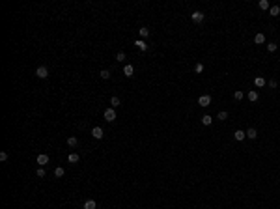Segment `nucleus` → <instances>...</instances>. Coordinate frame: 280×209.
Returning a JSON list of instances; mask_svg holds the SVG:
<instances>
[{
	"label": "nucleus",
	"mask_w": 280,
	"mask_h": 209,
	"mask_svg": "<svg viewBox=\"0 0 280 209\" xmlns=\"http://www.w3.org/2000/svg\"><path fill=\"white\" fill-rule=\"evenodd\" d=\"M204 17H206V15H204L202 11H192V13H191L192 22H202V21H204Z\"/></svg>",
	"instance_id": "obj_4"
},
{
	"label": "nucleus",
	"mask_w": 280,
	"mask_h": 209,
	"mask_svg": "<svg viewBox=\"0 0 280 209\" xmlns=\"http://www.w3.org/2000/svg\"><path fill=\"white\" fill-rule=\"evenodd\" d=\"M125 58H127V56H125V52H123V50H120V52L116 54V60H118V62H123Z\"/></svg>",
	"instance_id": "obj_23"
},
{
	"label": "nucleus",
	"mask_w": 280,
	"mask_h": 209,
	"mask_svg": "<svg viewBox=\"0 0 280 209\" xmlns=\"http://www.w3.org/2000/svg\"><path fill=\"white\" fill-rule=\"evenodd\" d=\"M92 136H93V138H95V140H101V138H103V136H105L103 129H101V127H93V129H92Z\"/></svg>",
	"instance_id": "obj_5"
},
{
	"label": "nucleus",
	"mask_w": 280,
	"mask_h": 209,
	"mask_svg": "<svg viewBox=\"0 0 280 209\" xmlns=\"http://www.w3.org/2000/svg\"><path fill=\"white\" fill-rule=\"evenodd\" d=\"M234 138L237 140V142H241V140H245V138H247V133H245V131H241V129H237V131L234 133Z\"/></svg>",
	"instance_id": "obj_7"
},
{
	"label": "nucleus",
	"mask_w": 280,
	"mask_h": 209,
	"mask_svg": "<svg viewBox=\"0 0 280 209\" xmlns=\"http://www.w3.org/2000/svg\"><path fill=\"white\" fill-rule=\"evenodd\" d=\"M247 97H248V101H252V103H254V101H258V97H260V93L256 92V90H250V92L247 93Z\"/></svg>",
	"instance_id": "obj_8"
},
{
	"label": "nucleus",
	"mask_w": 280,
	"mask_h": 209,
	"mask_svg": "<svg viewBox=\"0 0 280 209\" xmlns=\"http://www.w3.org/2000/svg\"><path fill=\"white\" fill-rule=\"evenodd\" d=\"M256 136H258V131H256V129H254V127H250V129H248V131H247V138H250V140H254V138H256Z\"/></svg>",
	"instance_id": "obj_14"
},
{
	"label": "nucleus",
	"mask_w": 280,
	"mask_h": 209,
	"mask_svg": "<svg viewBox=\"0 0 280 209\" xmlns=\"http://www.w3.org/2000/svg\"><path fill=\"white\" fill-rule=\"evenodd\" d=\"M202 123H204V125H211V123H213V118H211V116H207V114H206V116L202 118Z\"/></svg>",
	"instance_id": "obj_20"
},
{
	"label": "nucleus",
	"mask_w": 280,
	"mask_h": 209,
	"mask_svg": "<svg viewBox=\"0 0 280 209\" xmlns=\"http://www.w3.org/2000/svg\"><path fill=\"white\" fill-rule=\"evenodd\" d=\"M77 144H78L77 136H69V138H67V146H69V148H75Z\"/></svg>",
	"instance_id": "obj_16"
},
{
	"label": "nucleus",
	"mask_w": 280,
	"mask_h": 209,
	"mask_svg": "<svg viewBox=\"0 0 280 209\" xmlns=\"http://www.w3.org/2000/svg\"><path fill=\"white\" fill-rule=\"evenodd\" d=\"M67 161L71 164H75V163H78V161H80V155H78V153H69L67 155Z\"/></svg>",
	"instance_id": "obj_10"
},
{
	"label": "nucleus",
	"mask_w": 280,
	"mask_h": 209,
	"mask_svg": "<svg viewBox=\"0 0 280 209\" xmlns=\"http://www.w3.org/2000/svg\"><path fill=\"white\" fill-rule=\"evenodd\" d=\"M101 78L108 80V78H110V71H108V69H103V71H101Z\"/></svg>",
	"instance_id": "obj_25"
},
{
	"label": "nucleus",
	"mask_w": 280,
	"mask_h": 209,
	"mask_svg": "<svg viewBox=\"0 0 280 209\" xmlns=\"http://www.w3.org/2000/svg\"><path fill=\"white\" fill-rule=\"evenodd\" d=\"M194 71H196V73H202V71H204V64H196L194 65Z\"/></svg>",
	"instance_id": "obj_30"
},
{
	"label": "nucleus",
	"mask_w": 280,
	"mask_h": 209,
	"mask_svg": "<svg viewBox=\"0 0 280 209\" xmlns=\"http://www.w3.org/2000/svg\"><path fill=\"white\" fill-rule=\"evenodd\" d=\"M135 45H136V49H138V50H142V52H146V50H148V45H146V43L142 41V39L135 41Z\"/></svg>",
	"instance_id": "obj_12"
},
{
	"label": "nucleus",
	"mask_w": 280,
	"mask_h": 209,
	"mask_svg": "<svg viewBox=\"0 0 280 209\" xmlns=\"http://www.w3.org/2000/svg\"><path fill=\"white\" fill-rule=\"evenodd\" d=\"M35 77H39V78H47V77H49V69H47L45 65H39V67L35 69Z\"/></svg>",
	"instance_id": "obj_3"
},
{
	"label": "nucleus",
	"mask_w": 280,
	"mask_h": 209,
	"mask_svg": "<svg viewBox=\"0 0 280 209\" xmlns=\"http://www.w3.org/2000/svg\"><path fill=\"white\" fill-rule=\"evenodd\" d=\"M105 120L106 121H114V120H116V108H112V106L106 108L105 110Z\"/></svg>",
	"instance_id": "obj_2"
},
{
	"label": "nucleus",
	"mask_w": 280,
	"mask_h": 209,
	"mask_svg": "<svg viewBox=\"0 0 280 209\" xmlns=\"http://www.w3.org/2000/svg\"><path fill=\"white\" fill-rule=\"evenodd\" d=\"M277 49H278V47H277V43H269V45H267V50H269V52H275Z\"/></svg>",
	"instance_id": "obj_28"
},
{
	"label": "nucleus",
	"mask_w": 280,
	"mask_h": 209,
	"mask_svg": "<svg viewBox=\"0 0 280 209\" xmlns=\"http://www.w3.org/2000/svg\"><path fill=\"white\" fill-rule=\"evenodd\" d=\"M254 43H256V45H262V43H265V34H256V35H254Z\"/></svg>",
	"instance_id": "obj_11"
},
{
	"label": "nucleus",
	"mask_w": 280,
	"mask_h": 209,
	"mask_svg": "<svg viewBox=\"0 0 280 209\" xmlns=\"http://www.w3.org/2000/svg\"><path fill=\"white\" fill-rule=\"evenodd\" d=\"M278 13H280V6H273V7H271V15H273V17H277Z\"/></svg>",
	"instance_id": "obj_24"
},
{
	"label": "nucleus",
	"mask_w": 280,
	"mask_h": 209,
	"mask_svg": "<svg viewBox=\"0 0 280 209\" xmlns=\"http://www.w3.org/2000/svg\"><path fill=\"white\" fill-rule=\"evenodd\" d=\"M198 105L204 106V108H206V106H209L211 105V95H207V93H206V95H200L198 97Z\"/></svg>",
	"instance_id": "obj_1"
},
{
	"label": "nucleus",
	"mask_w": 280,
	"mask_h": 209,
	"mask_svg": "<svg viewBox=\"0 0 280 209\" xmlns=\"http://www.w3.org/2000/svg\"><path fill=\"white\" fill-rule=\"evenodd\" d=\"M123 73H125V77H129V78H131V77H133V73H135V67H133L131 64H127V65L123 67Z\"/></svg>",
	"instance_id": "obj_9"
},
{
	"label": "nucleus",
	"mask_w": 280,
	"mask_h": 209,
	"mask_svg": "<svg viewBox=\"0 0 280 209\" xmlns=\"http://www.w3.org/2000/svg\"><path fill=\"white\" fill-rule=\"evenodd\" d=\"M277 86H278V82L275 80V78H271V80H269V88H277Z\"/></svg>",
	"instance_id": "obj_31"
},
{
	"label": "nucleus",
	"mask_w": 280,
	"mask_h": 209,
	"mask_svg": "<svg viewBox=\"0 0 280 209\" xmlns=\"http://www.w3.org/2000/svg\"><path fill=\"white\" fill-rule=\"evenodd\" d=\"M35 161H37V164H41V166H43V164L49 163V155H47V153H39Z\"/></svg>",
	"instance_id": "obj_6"
},
{
	"label": "nucleus",
	"mask_w": 280,
	"mask_h": 209,
	"mask_svg": "<svg viewBox=\"0 0 280 209\" xmlns=\"http://www.w3.org/2000/svg\"><path fill=\"white\" fill-rule=\"evenodd\" d=\"M217 118H219L220 121H222V120H226V118H228V112H226V110H220V112H219V116H217Z\"/></svg>",
	"instance_id": "obj_26"
},
{
	"label": "nucleus",
	"mask_w": 280,
	"mask_h": 209,
	"mask_svg": "<svg viewBox=\"0 0 280 209\" xmlns=\"http://www.w3.org/2000/svg\"><path fill=\"white\" fill-rule=\"evenodd\" d=\"M254 84H256V88H263V86H265V78H263V77H256Z\"/></svg>",
	"instance_id": "obj_13"
},
{
	"label": "nucleus",
	"mask_w": 280,
	"mask_h": 209,
	"mask_svg": "<svg viewBox=\"0 0 280 209\" xmlns=\"http://www.w3.org/2000/svg\"><path fill=\"white\" fill-rule=\"evenodd\" d=\"M64 174H65V170H64V168H62V166H58L56 170H54V177H62Z\"/></svg>",
	"instance_id": "obj_19"
},
{
	"label": "nucleus",
	"mask_w": 280,
	"mask_h": 209,
	"mask_svg": "<svg viewBox=\"0 0 280 209\" xmlns=\"http://www.w3.org/2000/svg\"><path fill=\"white\" fill-rule=\"evenodd\" d=\"M243 97H245V93H243V92H241V90H237V92H235V93H234V99H235V101H241V99H243Z\"/></svg>",
	"instance_id": "obj_21"
},
{
	"label": "nucleus",
	"mask_w": 280,
	"mask_h": 209,
	"mask_svg": "<svg viewBox=\"0 0 280 209\" xmlns=\"http://www.w3.org/2000/svg\"><path fill=\"white\" fill-rule=\"evenodd\" d=\"M35 174H37V177H45V168H43V166H39L37 170H35Z\"/></svg>",
	"instance_id": "obj_27"
},
{
	"label": "nucleus",
	"mask_w": 280,
	"mask_h": 209,
	"mask_svg": "<svg viewBox=\"0 0 280 209\" xmlns=\"http://www.w3.org/2000/svg\"><path fill=\"white\" fill-rule=\"evenodd\" d=\"M7 157H10V155H7V151H2V153H0V161H2V163H6Z\"/></svg>",
	"instance_id": "obj_29"
},
{
	"label": "nucleus",
	"mask_w": 280,
	"mask_h": 209,
	"mask_svg": "<svg viewBox=\"0 0 280 209\" xmlns=\"http://www.w3.org/2000/svg\"><path fill=\"white\" fill-rule=\"evenodd\" d=\"M110 105H112V108H116V106H120V97H110Z\"/></svg>",
	"instance_id": "obj_18"
},
{
	"label": "nucleus",
	"mask_w": 280,
	"mask_h": 209,
	"mask_svg": "<svg viewBox=\"0 0 280 209\" xmlns=\"http://www.w3.org/2000/svg\"><path fill=\"white\" fill-rule=\"evenodd\" d=\"M95 207H97L95 200H86L84 202V209H95Z\"/></svg>",
	"instance_id": "obj_15"
},
{
	"label": "nucleus",
	"mask_w": 280,
	"mask_h": 209,
	"mask_svg": "<svg viewBox=\"0 0 280 209\" xmlns=\"http://www.w3.org/2000/svg\"><path fill=\"white\" fill-rule=\"evenodd\" d=\"M258 6H260V10H269V0H260Z\"/></svg>",
	"instance_id": "obj_17"
},
{
	"label": "nucleus",
	"mask_w": 280,
	"mask_h": 209,
	"mask_svg": "<svg viewBox=\"0 0 280 209\" xmlns=\"http://www.w3.org/2000/svg\"><path fill=\"white\" fill-rule=\"evenodd\" d=\"M138 34H140V37H148V35H149V30L144 26V28H140V30H138Z\"/></svg>",
	"instance_id": "obj_22"
}]
</instances>
